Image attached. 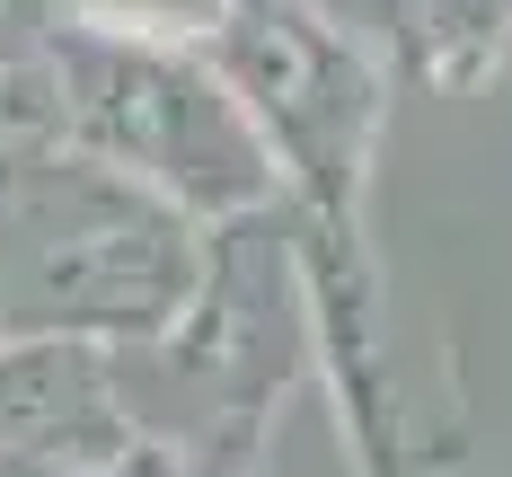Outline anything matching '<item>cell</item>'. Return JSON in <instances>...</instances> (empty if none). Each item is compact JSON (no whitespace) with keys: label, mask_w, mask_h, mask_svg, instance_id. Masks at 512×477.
<instances>
[{"label":"cell","mask_w":512,"mask_h":477,"mask_svg":"<svg viewBox=\"0 0 512 477\" xmlns=\"http://www.w3.org/2000/svg\"><path fill=\"white\" fill-rule=\"evenodd\" d=\"M62 27L80 36H115V45H177V53H212L230 0H53Z\"/></svg>","instance_id":"obj_4"},{"label":"cell","mask_w":512,"mask_h":477,"mask_svg":"<svg viewBox=\"0 0 512 477\" xmlns=\"http://www.w3.org/2000/svg\"><path fill=\"white\" fill-rule=\"evenodd\" d=\"M45 80H53V142L133 177L142 195L177 204L186 221L221 230V221L274 212V151L204 53L115 45V36L62 27L45 45Z\"/></svg>","instance_id":"obj_2"},{"label":"cell","mask_w":512,"mask_h":477,"mask_svg":"<svg viewBox=\"0 0 512 477\" xmlns=\"http://www.w3.org/2000/svg\"><path fill=\"white\" fill-rule=\"evenodd\" d=\"M407 45L433 89H477L512 62V0H407Z\"/></svg>","instance_id":"obj_3"},{"label":"cell","mask_w":512,"mask_h":477,"mask_svg":"<svg viewBox=\"0 0 512 477\" xmlns=\"http://www.w3.org/2000/svg\"><path fill=\"white\" fill-rule=\"evenodd\" d=\"M212 71L239 89L274 151V195H292V283H301V318L318 327L354 460L362 477H398L407 424L380 363V265L362 239L380 71L318 0H230L212 36Z\"/></svg>","instance_id":"obj_1"}]
</instances>
